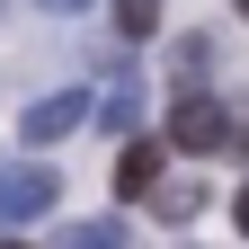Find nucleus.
Listing matches in <instances>:
<instances>
[{
  "mask_svg": "<svg viewBox=\"0 0 249 249\" xmlns=\"http://www.w3.org/2000/svg\"><path fill=\"white\" fill-rule=\"evenodd\" d=\"M151 205H160V223H187V213L205 205V187H196V178H160V187H151Z\"/></svg>",
  "mask_w": 249,
  "mask_h": 249,
  "instance_id": "obj_6",
  "label": "nucleus"
},
{
  "mask_svg": "<svg viewBox=\"0 0 249 249\" xmlns=\"http://www.w3.org/2000/svg\"><path fill=\"white\" fill-rule=\"evenodd\" d=\"M36 9H53V18H80V9H89V0H36Z\"/></svg>",
  "mask_w": 249,
  "mask_h": 249,
  "instance_id": "obj_9",
  "label": "nucleus"
},
{
  "mask_svg": "<svg viewBox=\"0 0 249 249\" xmlns=\"http://www.w3.org/2000/svg\"><path fill=\"white\" fill-rule=\"evenodd\" d=\"M98 124H107V134H142V80L134 71H116V89L98 98Z\"/></svg>",
  "mask_w": 249,
  "mask_h": 249,
  "instance_id": "obj_5",
  "label": "nucleus"
},
{
  "mask_svg": "<svg viewBox=\"0 0 249 249\" xmlns=\"http://www.w3.org/2000/svg\"><path fill=\"white\" fill-rule=\"evenodd\" d=\"M151 187H160V142L124 134V151H116V196H151Z\"/></svg>",
  "mask_w": 249,
  "mask_h": 249,
  "instance_id": "obj_4",
  "label": "nucleus"
},
{
  "mask_svg": "<svg viewBox=\"0 0 249 249\" xmlns=\"http://www.w3.org/2000/svg\"><path fill=\"white\" fill-rule=\"evenodd\" d=\"M240 134V124L223 116V98H205V89H178V107H169V142L178 151H223Z\"/></svg>",
  "mask_w": 249,
  "mask_h": 249,
  "instance_id": "obj_1",
  "label": "nucleus"
},
{
  "mask_svg": "<svg viewBox=\"0 0 249 249\" xmlns=\"http://www.w3.org/2000/svg\"><path fill=\"white\" fill-rule=\"evenodd\" d=\"M62 196V178L45 160H27V169H0V223H36V213H53Z\"/></svg>",
  "mask_w": 249,
  "mask_h": 249,
  "instance_id": "obj_2",
  "label": "nucleus"
},
{
  "mask_svg": "<svg viewBox=\"0 0 249 249\" xmlns=\"http://www.w3.org/2000/svg\"><path fill=\"white\" fill-rule=\"evenodd\" d=\"M240 231H249V187H240Z\"/></svg>",
  "mask_w": 249,
  "mask_h": 249,
  "instance_id": "obj_10",
  "label": "nucleus"
},
{
  "mask_svg": "<svg viewBox=\"0 0 249 249\" xmlns=\"http://www.w3.org/2000/svg\"><path fill=\"white\" fill-rule=\"evenodd\" d=\"M80 116H89V98H80V89H45V98H36V107L18 116V134H27V142L45 151V142H62V134H71Z\"/></svg>",
  "mask_w": 249,
  "mask_h": 249,
  "instance_id": "obj_3",
  "label": "nucleus"
},
{
  "mask_svg": "<svg viewBox=\"0 0 249 249\" xmlns=\"http://www.w3.org/2000/svg\"><path fill=\"white\" fill-rule=\"evenodd\" d=\"M71 249H124V223H116V213H107V223H80Z\"/></svg>",
  "mask_w": 249,
  "mask_h": 249,
  "instance_id": "obj_8",
  "label": "nucleus"
},
{
  "mask_svg": "<svg viewBox=\"0 0 249 249\" xmlns=\"http://www.w3.org/2000/svg\"><path fill=\"white\" fill-rule=\"evenodd\" d=\"M107 9H116V36H151V27H160V0H107Z\"/></svg>",
  "mask_w": 249,
  "mask_h": 249,
  "instance_id": "obj_7",
  "label": "nucleus"
},
{
  "mask_svg": "<svg viewBox=\"0 0 249 249\" xmlns=\"http://www.w3.org/2000/svg\"><path fill=\"white\" fill-rule=\"evenodd\" d=\"M231 9H240V18H249V0H231Z\"/></svg>",
  "mask_w": 249,
  "mask_h": 249,
  "instance_id": "obj_11",
  "label": "nucleus"
}]
</instances>
